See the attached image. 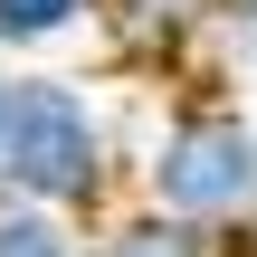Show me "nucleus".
<instances>
[{
	"label": "nucleus",
	"instance_id": "obj_1",
	"mask_svg": "<svg viewBox=\"0 0 257 257\" xmlns=\"http://www.w3.org/2000/svg\"><path fill=\"white\" fill-rule=\"evenodd\" d=\"M134 200L210 229L229 257H257V114L229 95H172L134 143Z\"/></svg>",
	"mask_w": 257,
	"mask_h": 257
},
{
	"label": "nucleus",
	"instance_id": "obj_2",
	"mask_svg": "<svg viewBox=\"0 0 257 257\" xmlns=\"http://www.w3.org/2000/svg\"><path fill=\"white\" fill-rule=\"evenodd\" d=\"M134 181V143L114 124V105L67 76V67H19V95H10V191L0 200H48L67 219H95L114 210Z\"/></svg>",
	"mask_w": 257,
	"mask_h": 257
},
{
	"label": "nucleus",
	"instance_id": "obj_3",
	"mask_svg": "<svg viewBox=\"0 0 257 257\" xmlns=\"http://www.w3.org/2000/svg\"><path fill=\"white\" fill-rule=\"evenodd\" d=\"M95 38L124 76H191L210 57V0H95Z\"/></svg>",
	"mask_w": 257,
	"mask_h": 257
},
{
	"label": "nucleus",
	"instance_id": "obj_4",
	"mask_svg": "<svg viewBox=\"0 0 257 257\" xmlns=\"http://www.w3.org/2000/svg\"><path fill=\"white\" fill-rule=\"evenodd\" d=\"M86 257H229V248H219L210 229L153 210V200H114V210L86 219Z\"/></svg>",
	"mask_w": 257,
	"mask_h": 257
},
{
	"label": "nucleus",
	"instance_id": "obj_5",
	"mask_svg": "<svg viewBox=\"0 0 257 257\" xmlns=\"http://www.w3.org/2000/svg\"><path fill=\"white\" fill-rule=\"evenodd\" d=\"M76 38H95V0H0V57L10 67H38Z\"/></svg>",
	"mask_w": 257,
	"mask_h": 257
},
{
	"label": "nucleus",
	"instance_id": "obj_6",
	"mask_svg": "<svg viewBox=\"0 0 257 257\" xmlns=\"http://www.w3.org/2000/svg\"><path fill=\"white\" fill-rule=\"evenodd\" d=\"M0 257H86V219L48 200H0Z\"/></svg>",
	"mask_w": 257,
	"mask_h": 257
},
{
	"label": "nucleus",
	"instance_id": "obj_7",
	"mask_svg": "<svg viewBox=\"0 0 257 257\" xmlns=\"http://www.w3.org/2000/svg\"><path fill=\"white\" fill-rule=\"evenodd\" d=\"M210 29H229V38H257V0H210Z\"/></svg>",
	"mask_w": 257,
	"mask_h": 257
},
{
	"label": "nucleus",
	"instance_id": "obj_8",
	"mask_svg": "<svg viewBox=\"0 0 257 257\" xmlns=\"http://www.w3.org/2000/svg\"><path fill=\"white\" fill-rule=\"evenodd\" d=\"M210 48H219V57L248 76V95H257V38H229V29H210Z\"/></svg>",
	"mask_w": 257,
	"mask_h": 257
},
{
	"label": "nucleus",
	"instance_id": "obj_9",
	"mask_svg": "<svg viewBox=\"0 0 257 257\" xmlns=\"http://www.w3.org/2000/svg\"><path fill=\"white\" fill-rule=\"evenodd\" d=\"M10 95H19V67L0 57V191H10Z\"/></svg>",
	"mask_w": 257,
	"mask_h": 257
}]
</instances>
